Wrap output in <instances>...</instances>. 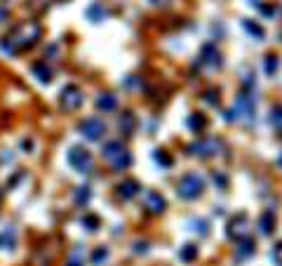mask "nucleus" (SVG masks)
I'll return each instance as SVG.
<instances>
[{"label": "nucleus", "mask_w": 282, "mask_h": 266, "mask_svg": "<svg viewBox=\"0 0 282 266\" xmlns=\"http://www.w3.org/2000/svg\"><path fill=\"white\" fill-rule=\"evenodd\" d=\"M271 123L282 132V106H275L273 111H271Z\"/></svg>", "instance_id": "2eb2a0df"}, {"label": "nucleus", "mask_w": 282, "mask_h": 266, "mask_svg": "<svg viewBox=\"0 0 282 266\" xmlns=\"http://www.w3.org/2000/svg\"><path fill=\"white\" fill-rule=\"evenodd\" d=\"M245 28L252 33V36H256V38H264V28L261 26H256V24H252V21H245Z\"/></svg>", "instance_id": "f3484780"}, {"label": "nucleus", "mask_w": 282, "mask_h": 266, "mask_svg": "<svg viewBox=\"0 0 282 266\" xmlns=\"http://www.w3.org/2000/svg\"><path fill=\"white\" fill-rule=\"evenodd\" d=\"M188 125H191V127H193V130H203L205 125H207V120H205L203 115H193V118H191V120H188Z\"/></svg>", "instance_id": "a211bd4d"}, {"label": "nucleus", "mask_w": 282, "mask_h": 266, "mask_svg": "<svg viewBox=\"0 0 282 266\" xmlns=\"http://www.w3.org/2000/svg\"><path fill=\"white\" fill-rule=\"evenodd\" d=\"M87 200H89V188H87V186H85V188L80 186L78 193H75V203L82 205V203H87Z\"/></svg>", "instance_id": "dca6fc26"}, {"label": "nucleus", "mask_w": 282, "mask_h": 266, "mask_svg": "<svg viewBox=\"0 0 282 266\" xmlns=\"http://www.w3.org/2000/svg\"><path fill=\"white\" fill-rule=\"evenodd\" d=\"M273 214L266 212L261 219H259V229H261V233H271V229H273Z\"/></svg>", "instance_id": "4468645a"}, {"label": "nucleus", "mask_w": 282, "mask_h": 266, "mask_svg": "<svg viewBox=\"0 0 282 266\" xmlns=\"http://www.w3.org/2000/svg\"><path fill=\"white\" fill-rule=\"evenodd\" d=\"M33 73L38 76V80H40V83H50V80H52V71H50V69H47V64H43V62L35 64Z\"/></svg>", "instance_id": "f8f14e48"}, {"label": "nucleus", "mask_w": 282, "mask_h": 266, "mask_svg": "<svg viewBox=\"0 0 282 266\" xmlns=\"http://www.w3.org/2000/svg\"><path fill=\"white\" fill-rule=\"evenodd\" d=\"M38 38H40V26H38L35 21H24V24H19V26L12 31V36L7 38V43L2 45V50L9 54L21 52V50L33 47Z\"/></svg>", "instance_id": "f257e3e1"}, {"label": "nucleus", "mask_w": 282, "mask_h": 266, "mask_svg": "<svg viewBox=\"0 0 282 266\" xmlns=\"http://www.w3.org/2000/svg\"><path fill=\"white\" fill-rule=\"evenodd\" d=\"M191 151H193V156H203V158H207V156H214L216 153V142L214 139H207V142H198L191 146Z\"/></svg>", "instance_id": "1a4fd4ad"}, {"label": "nucleus", "mask_w": 282, "mask_h": 266, "mask_svg": "<svg viewBox=\"0 0 282 266\" xmlns=\"http://www.w3.org/2000/svg\"><path fill=\"white\" fill-rule=\"evenodd\" d=\"M153 2H155V5H165L167 0H153Z\"/></svg>", "instance_id": "b1692460"}, {"label": "nucleus", "mask_w": 282, "mask_h": 266, "mask_svg": "<svg viewBox=\"0 0 282 266\" xmlns=\"http://www.w3.org/2000/svg\"><path fill=\"white\" fill-rule=\"evenodd\" d=\"M205 57H210V59H205V62L212 64V66H219V64H221L219 52L214 50V45H207V47H205Z\"/></svg>", "instance_id": "ddd939ff"}, {"label": "nucleus", "mask_w": 282, "mask_h": 266, "mask_svg": "<svg viewBox=\"0 0 282 266\" xmlns=\"http://www.w3.org/2000/svg\"><path fill=\"white\" fill-rule=\"evenodd\" d=\"M80 132H82V137H87L89 142H99L106 134V123L99 118H87V120L80 123Z\"/></svg>", "instance_id": "39448f33"}, {"label": "nucleus", "mask_w": 282, "mask_h": 266, "mask_svg": "<svg viewBox=\"0 0 282 266\" xmlns=\"http://www.w3.org/2000/svg\"><path fill=\"white\" fill-rule=\"evenodd\" d=\"M155 160H158V163H162V165H172V160L167 158V156H165V153L162 151H158L155 153Z\"/></svg>", "instance_id": "aec40b11"}, {"label": "nucleus", "mask_w": 282, "mask_h": 266, "mask_svg": "<svg viewBox=\"0 0 282 266\" xmlns=\"http://www.w3.org/2000/svg\"><path fill=\"white\" fill-rule=\"evenodd\" d=\"M280 165H282V158H280Z\"/></svg>", "instance_id": "a878e982"}, {"label": "nucleus", "mask_w": 282, "mask_h": 266, "mask_svg": "<svg viewBox=\"0 0 282 266\" xmlns=\"http://www.w3.org/2000/svg\"><path fill=\"white\" fill-rule=\"evenodd\" d=\"M141 191L139 181H134V179H127V181H123L120 186H118V193L123 195L125 200H130V198H134V195Z\"/></svg>", "instance_id": "9d476101"}, {"label": "nucleus", "mask_w": 282, "mask_h": 266, "mask_svg": "<svg viewBox=\"0 0 282 266\" xmlns=\"http://www.w3.org/2000/svg\"><path fill=\"white\" fill-rule=\"evenodd\" d=\"M273 262L278 266H282V243L280 245H275V250H273Z\"/></svg>", "instance_id": "6ab92c4d"}, {"label": "nucleus", "mask_w": 282, "mask_h": 266, "mask_svg": "<svg viewBox=\"0 0 282 266\" xmlns=\"http://www.w3.org/2000/svg\"><path fill=\"white\" fill-rule=\"evenodd\" d=\"M228 233L233 236V238H247V236H249V222H247V217L233 219V222H230Z\"/></svg>", "instance_id": "6e6552de"}, {"label": "nucleus", "mask_w": 282, "mask_h": 266, "mask_svg": "<svg viewBox=\"0 0 282 266\" xmlns=\"http://www.w3.org/2000/svg\"><path fill=\"white\" fill-rule=\"evenodd\" d=\"M115 104H118V101H115L113 94H101V97L97 99V108H99V111H113Z\"/></svg>", "instance_id": "9b49d317"}, {"label": "nucleus", "mask_w": 282, "mask_h": 266, "mask_svg": "<svg viewBox=\"0 0 282 266\" xmlns=\"http://www.w3.org/2000/svg\"><path fill=\"white\" fill-rule=\"evenodd\" d=\"M143 203H146V210L153 214H158L165 210V198L160 193H155V191H148V193L143 195Z\"/></svg>", "instance_id": "0eeeda50"}, {"label": "nucleus", "mask_w": 282, "mask_h": 266, "mask_svg": "<svg viewBox=\"0 0 282 266\" xmlns=\"http://www.w3.org/2000/svg\"><path fill=\"white\" fill-rule=\"evenodd\" d=\"M104 158L113 165L115 170H125L130 168V163H132V158H130V153H127V149H125L120 142H108L104 146Z\"/></svg>", "instance_id": "f03ea898"}, {"label": "nucleus", "mask_w": 282, "mask_h": 266, "mask_svg": "<svg viewBox=\"0 0 282 266\" xmlns=\"http://www.w3.org/2000/svg\"><path fill=\"white\" fill-rule=\"evenodd\" d=\"M69 165L73 170H78V172H89L92 165H94V160H92V153L87 149H80V146H73L69 151Z\"/></svg>", "instance_id": "20e7f679"}, {"label": "nucleus", "mask_w": 282, "mask_h": 266, "mask_svg": "<svg viewBox=\"0 0 282 266\" xmlns=\"http://www.w3.org/2000/svg\"><path fill=\"white\" fill-rule=\"evenodd\" d=\"M205 191V179L200 175H186L179 184H176V193L186 198V200H193Z\"/></svg>", "instance_id": "7ed1b4c3"}, {"label": "nucleus", "mask_w": 282, "mask_h": 266, "mask_svg": "<svg viewBox=\"0 0 282 266\" xmlns=\"http://www.w3.org/2000/svg\"><path fill=\"white\" fill-rule=\"evenodd\" d=\"M193 255H195V248H193V245H186V250L181 252V257H184V259H191Z\"/></svg>", "instance_id": "4be33fe9"}, {"label": "nucleus", "mask_w": 282, "mask_h": 266, "mask_svg": "<svg viewBox=\"0 0 282 266\" xmlns=\"http://www.w3.org/2000/svg\"><path fill=\"white\" fill-rule=\"evenodd\" d=\"M7 19H9V9L5 5H0V24H5Z\"/></svg>", "instance_id": "412c9836"}, {"label": "nucleus", "mask_w": 282, "mask_h": 266, "mask_svg": "<svg viewBox=\"0 0 282 266\" xmlns=\"http://www.w3.org/2000/svg\"><path fill=\"white\" fill-rule=\"evenodd\" d=\"M275 66H278V62H275L273 57H268V62H266V71H268V73L275 71Z\"/></svg>", "instance_id": "5701e85b"}, {"label": "nucleus", "mask_w": 282, "mask_h": 266, "mask_svg": "<svg viewBox=\"0 0 282 266\" xmlns=\"http://www.w3.org/2000/svg\"><path fill=\"white\" fill-rule=\"evenodd\" d=\"M0 248H2V238H0Z\"/></svg>", "instance_id": "393cba45"}, {"label": "nucleus", "mask_w": 282, "mask_h": 266, "mask_svg": "<svg viewBox=\"0 0 282 266\" xmlns=\"http://www.w3.org/2000/svg\"><path fill=\"white\" fill-rule=\"evenodd\" d=\"M80 104H82V92H80V88H75V85L64 88L62 106L66 108V111H75V108H80Z\"/></svg>", "instance_id": "423d86ee"}]
</instances>
